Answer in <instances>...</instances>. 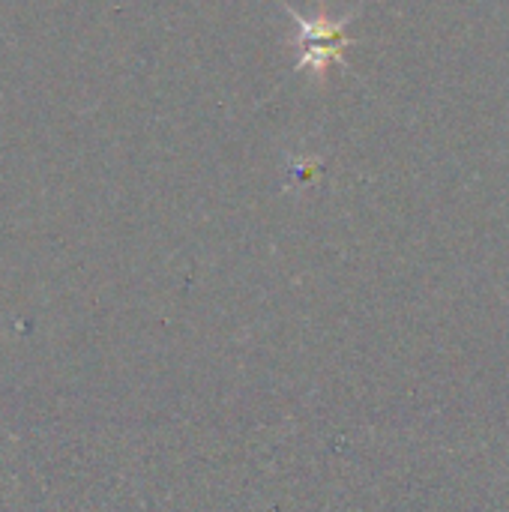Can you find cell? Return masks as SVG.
<instances>
[{"mask_svg":"<svg viewBox=\"0 0 509 512\" xmlns=\"http://www.w3.org/2000/svg\"><path fill=\"white\" fill-rule=\"evenodd\" d=\"M300 21L303 30V60L300 66H315V72H321L330 60H339L348 36H345V24L339 21H327V18H300L297 12H291Z\"/></svg>","mask_w":509,"mask_h":512,"instance_id":"obj_1","label":"cell"}]
</instances>
